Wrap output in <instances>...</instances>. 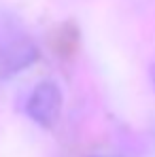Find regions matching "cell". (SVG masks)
<instances>
[{"mask_svg":"<svg viewBox=\"0 0 155 157\" xmlns=\"http://www.w3.org/2000/svg\"><path fill=\"white\" fill-rule=\"evenodd\" d=\"M60 104H62V96H60V89L53 85V83H41L30 100H28V115L41 123V125H53V121L57 119L60 115Z\"/></svg>","mask_w":155,"mask_h":157,"instance_id":"1","label":"cell"},{"mask_svg":"<svg viewBox=\"0 0 155 157\" xmlns=\"http://www.w3.org/2000/svg\"><path fill=\"white\" fill-rule=\"evenodd\" d=\"M36 49L30 43H13L9 45L2 53V62H0V72L2 75H13L21 68H26L30 62H34Z\"/></svg>","mask_w":155,"mask_h":157,"instance_id":"2","label":"cell"}]
</instances>
